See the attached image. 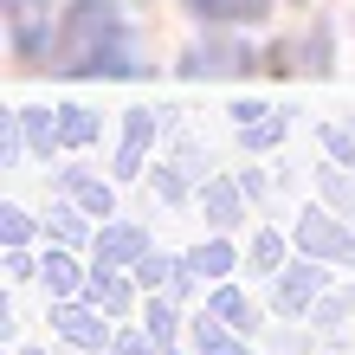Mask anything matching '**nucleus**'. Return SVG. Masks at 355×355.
<instances>
[{"label":"nucleus","mask_w":355,"mask_h":355,"mask_svg":"<svg viewBox=\"0 0 355 355\" xmlns=\"http://www.w3.org/2000/svg\"><path fill=\"white\" fill-rule=\"evenodd\" d=\"M58 329H65V343H78V349H97L103 343V323L85 317V310H65V323H58Z\"/></svg>","instance_id":"obj_1"},{"label":"nucleus","mask_w":355,"mask_h":355,"mask_svg":"<svg viewBox=\"0 0 355 355\" xmlns=\"http://www.w3.org/2000/svg\"><path fill=\"white\" fill-rule=\"evenodd\" d=\"M265 7V0H194V13H207V19H252Z\"/></svg>","instance_id":"obj_2"},{"label":"nucleus","mask_w":355,"mask_h":355,"mask_svg":"<svg viewBox=\"0 0 355 355\" xmlns=\"http://www.w3.org/2000/svg\"><path fill=\"white\" fill-rule=\"evenodd\" d=\"M214 310H220V317L233 323V329H252V310H245V297H233V291H220V297H214Z\"/></svg>","instance_id":"obj_3"}]
</instances>
